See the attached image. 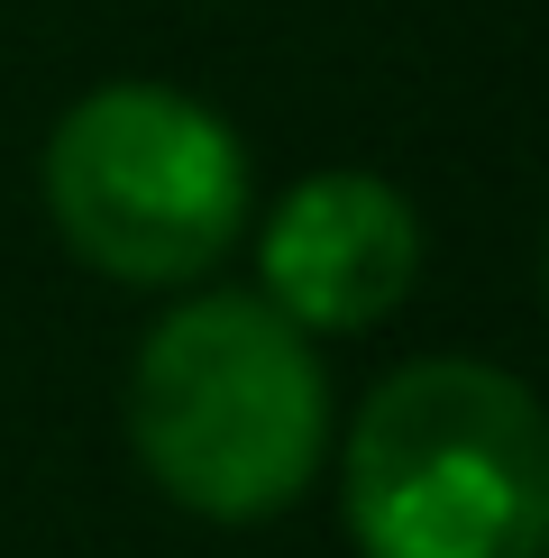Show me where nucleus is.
<instances>
[{"mask_svg":"<svg viewBox=\"0 0 549 558\" xmlns=\"http://www.w3.org/2000/svg\"><path fill=\"white\" fill-rule=\"evenodd\" d=\"M129 449L183 513L266 522L330 458V385L312 330L266 293H193L129 366Z\"/></svg>","mask_w":549,"mask_h":558,"instance_id":"f257e3e1","label":"nucleus"},{"mask_svg":"<svg viewBox=\"0 0 549 558\" xmlns=\"http://www.w3.org/2000/svg\"><path fill=\"white\" fill-rule=\"evenodd\" d=\"M339 495L366 558H540L549 422L486 357H412L357 403Z\"/></svg>","mask_w":549,"mask_h":558,"instance_id":"f03ea898","label":"nucleus"},{"mask_svg":"<svg viewBox=\"0 0 549 558\" xmlns=\"http://www.w3.org/2000/svg\"><path fill=\"white\" fill-rule=\"evenodd\" d=\"M46 220L110 284H193L247 229V147L174 83H101L46 137Z\"/></svg>","mask_w":549,"mask_h":558,"instance_id":"7ed1b4c3","label":"nucleus"},{"mask_svg":"<svg viewBox=\"0 0 549 558\" xmlns=\"http://www.w3.org/2000/svg\"><path fill=\"white\" fill-rule=\"evenodd\" d=\"M257 275L293 330H376L422 284V220L385 174H312L266 211Z\"/></svg>","mask_w":549,"mask_h":558,"instance_id":"20e7f679","label":"nucleus"}]
</instances>
